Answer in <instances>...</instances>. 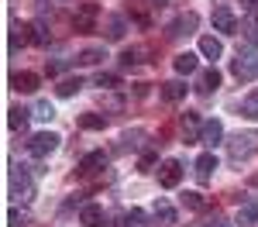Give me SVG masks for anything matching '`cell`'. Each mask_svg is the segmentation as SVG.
<instances>
[{"instance_id": "cell-38", "label": "cell", "mask_w": 258, "mask_h": 227, "mask_svg": "<svg viewBox=\"0 0 258 227\" xmlns=\"http://www.w3.org/2000/svg\"><path fill=\"white\" fill-rule=\"evenodd\" d=\"M62 69H66V62H62V59H55V62H48V65H45V72H48V76H59Z\"/></svg>"}, {"instance_id": "cell-3", "label": "cell", "mask_w": 258, "mask_h": 227, "mask_svg": "<svg viewBox=\"0 0 258 227\" xmlns=\"http://www.w3.org/2000/svg\"><path fill=\"white\" fill-rule=\"evenodd\" d=\"M97 21H100V7L97 4H80L76 11H73V28L86 35V31H97Z\"/></svg>"}, {"instance_id": "cell-11", "label": "cell", "mask_w": 258, "mask_h": 227, "mask_svg": "<svg viewBox=\"0 0 258 227\" xmlns=\"http://www.w3.org/2000/svg\"><path fill=\"white\" fill-rule=\"evenodd\" d=\"M214 169H217V159H214V152H203V155L197 159V165H193V172H197V179H200L203 186L214 179Z\"/></svg>"}, {"instance_id": "cell-7", "label": "cell", "mask_w": 258, "mask_h": 227, "mask_svg": "<svg viewBox=\"0 0 258 227\" xmlns=\"http://www.w3.org/2000/svg\"><path fill=\"white\" fill-rule=\"evenodd\" d=\"M11 196H14L18 203H31V196H35V183L28 179V172H24V169L11 176Z\"/></svg>"}, {"instance_id": "cell-13", "label": "cell", "mask_w": 258, "mask_h": 227, "mask_svg": "<svg viewBox=\"0 0 258 227\" xmlns=\"http://www.w3.org/2000/svg\"><path fill=\"white\" fill-rule=\"evenodd\" d=\"M124 31H127V18L110 14V18L103 21V35H107V41H120V38H124Z\"/></svg>"}, {"instance_id": "cell-25", "label": "cell", "mask_w": 258, "mask_h": 227, "mask_svg": "<svg viewBox=\"0 0 258 227\" xmlns=\"http://www.w3.org/2000/svg\"><path fill=\"white\" fill-rule=\"evenodd\" d=\"M83 86H86V83H83V76H66V80L55 86V93H59V97H76Z\"/></svg>"}, {"instance_id": "cell-19", "label": "cell", "mask_w": 258, "mask_h": 227, "mask_svg": "<svg viewBox=\"0 0 258 227\" xmlns=\"http://www.w3.org/2000/svg\"><path fill=\"white\" fill-rule=\"evenodd\" d=\"M172 65H176L179 76H193L200 69V55H193V52H179L176 59H172Z\"/></svg>"}, {"instance_id": "cell-41", "label": "cell", "mask_w": 258, "mask_h": 227, "mask_svg": "<svg viewBox=\"0 0 258 227\" xmlns=\"http://www.w3.org/2000/svg\"><path fill=\"white\" fill-rule=\"evenodd\" d=\"M155 4H159V7H162V0H155Z\"/></svg>"}, {"instance_id": "cell-20", "label": "cell", "mask_w": 258, "mask_h": 227, "mask_svg": "<svg viewBox=\"0 0 258 227\" xmlns=\"http://www.w3.org/2000/svg\"><path fill=\"white\" fill-rule=\"evenodd\" d=\"M238 35L248 41L251 48H258V14H248V18L241 21V24H238Z\"/></svg>"}, {"instance_id": "cell-8", "label": "cell", "mask_w": 258, "mask_h": 227, "mask_svg": "<svg viewBox=\"0 0 258 227\" xmlns=\"http://www.w3.org/2000/svg\"><path fill=\"white\" fill-rule=\"evenodd\" d=\"M179 183H182V165H179V159H165V162L159 165V186L176 189Z\"/></svg>"}, {"instance_id": "cell-22", "label": "cell", "mask_w": 258, "mask_h": 227, "mask_svg": "<svg viewBox=\"0 0 258 227\" xmlns=\"http://www.w3.org/2000/svg\"><path fill=\"white\" fill-rule=\"evenodd\" d=\"M152 213H155V220L159 224H176V206L169 203V200H155V206H152Z\"/></svg>"}, {"instance_id": "cell-23", "label": "cell", "mask_w": 258, "mask_h": 227, "mask_svg": "<svg viewBox=\"0 0 258 227\" xmlns=\"http://www.w3.org/2000/svg\"><path fill=\"white\" fill-rule=\"evenodd\" d=\"M255 220H258V196H251L248 203L238 206V224L248 227V224H255Z\"/></svg>"}, {"instance_id": "cell-21", "label": "cell", "mask_w": 258, "mask_h": 227, "mask_svg": "<svg viewBox=\"0 0 258 227\" xmlns=\"http://www.w3.org/2000/svg\"><path fill=\"white\" fill-rule=\"evenodd\" d=\"M186 90H189V86H186L182 80H169V83H162V100H165V103H179L182 97H186Z\"/></svg>"}, {"instance_id": "cell-28", "label": "cell", "mask_w": 258, "mask_h": 227, "mask_svg": "<svg viewBox=\"0 0 258 227\" xmlns=\"http://www.w3.org/2000/svg\"><path fill=\"white\" fill-rule=\"evenodd\" d=\"M80 127L83 131H103V127H107V117H103V114H83Z\"/></svg>"}, {"instance_id": "cell-10", "label": "cell", "mask_w": 258, "mask_h": 227, "mask_svg": "<svg viewBox=\"0 0 258 227\" xmlns=\"http://www.w3.org/2000/svg\"><path fill=\"white\" fill-rule=\"evenodd\" d=\"M224 141V124L214 117V121H203V127H200V144H207V148H217V144Z\"/></svg>"}, {"instance_id": "cell-26", "label": "cell", "mask_w": 258, "mask_h": 227, "mask_svg": "<svg viewBox=\"0 0 258 227\" xmlns=\"http://www.w3.org/2000/svg\"><path fill=\"white\" fill-rule=\"evenodd\" d=\"M241 117H248V121H258V86L241 100Z\"/></svg>"}, {"instance_id": "cell-6", "label": "cell", "mask_w": 258, "mask_h": 227, "mask_svg": "<svg viewBox=\"0 0 258 227\" xmlns=\"http://www.w3.org/2000/svg\"><path fill=\"white\" fill-rule=\"evenodd\" d=\"M210 21H214V31H220V35H234V31H238V18H234V11H231L227 4L214 7Z\"/></svg>"}, {"instance_id": "cell-27", "label": "cell", "mask_w": 258, "mask_h": 227, "mask_svg": "<svg viewBox=\"0 0 258 227\" xmlns=\"http://www.w3.org/2000/svg\"><path fill=\"white\" fill-rule=\"evenodd\" d=\"M117 227H145V210H138V206L124 210V213H120V224H117Z\"/></svg>"}, {"instance_id": "cell-32", "label": "cell", "mask_w": 258, "mask_h": 227, "mask_svg": "<svg viewBox=\"0 0 258 227\" xmlns=\"http://www.w3.org/2000/svg\"><path fill=\"white\" fill-rule=\"evenodd\" d=\"M141 55H145V48H138V45L135 48H124L120 52V65H138V62H145Z\"/></svg>"}, {"instance_id": "cell-24", "label": "cell", "mask_w": 258, "mask_h": 227, "mask_svg": "<svg viewBox=\"0 0 258 227\" xmlns=\"http://www.w3.org/2000/svg\"><path fill=\"white\" fill-rule=\"evenodd\" d=\"M103 59H107L103 45H93V48H83L80 55H76V62H80V65H100Z\"/></svg>"}, {"instance_id": "cell-29", "label": "cell", "mask_w": 258, "mask_h": 227, "mask_svg": "<svg viewBox=\"0 0 258 227\" xmlns=\"http://www.w3.org/2000/svg\"><path fill=\"white\" fill-rule=\"evenodd\" d=\"M141 138H145V131H141V127H135V131H124V134H120V152H127V148H138L141 144Z\"/></svg>"}, {"instance_id": "cell-18", "label": "cell", "mask_w": 258, "mask_h": 227, "mask_svg": "<svg viewBox=\"0 0 258 227\" xmlns=\"http://www.w3.org/2000/svg\"><path fill=\"white\" fill-rule=\"evenodd\" d=\"M38 76H35V72H14V76H11V90H18V93H35V90H38Z\"/></svg>"}, {"instance_id": "cell-4", "label": "cell", "mask_w": 258, "mask_h": 227, "mask_svg": "<svg viewBox=\"0 0 258 227\" xmlns=\"http://www.w3.org/2000/svg\"><path fill=\"white\" fill-rule=\"evenodd\" d=\"M234 76L238 80H255L258 76V48H248V52H238V59H234Z\"/></svg>"}, {"instance_id": "cell-15", "label": "cell", "mask_w": 258, "mask_h": 227, "mask_svg": "<svg viewBox=\"0 0 258 227\" xmlns=\"http://www.w3.org/2000/svg\"><path fill=\"white\" fill-rule=\"evenodd\" d=\"M35 41V28H28V24H14L11 28V52H18L24 45H31Z\"/></svg>"}, {"instance_id": "cell-30", "label": "cell", "mask_w": 258, "mask_h": 227, "mask_svg": "<svg viewBox=\"0 0 258 227\" xmlns=\"http://www.w3.org/2000/svg\"><path fill=\"white\" fill-rule=\"evenodd\" d=\"M28 121H31V110H21V107H14V110H11V117H7V124H11L14 131H24Z\"/></svg>"}, {"instance_id": "cell-14", "label": "cell", "mask_w": 258, "mask_h": 227, "mask_svg": "<svg viewBox=\"0 0 258 227\" xmlns=\"http://www.w3.org/2000/svg\"><path fill=\"white\" fill-rule=\"evenodd\" d=\"M103 165H107V152H90L80 162V176H97Z\"/></svg>"}, {"instance_id": "cell-17", "label": "cell", "mask_w": 258, "mask_h": 227, "mask_svg": "<svg viewBox=\"0 0 258 227\" xmlns=\"http://www.w3.org/2000/svg\"><path fill=\"white\" fill-rule=\"evenodd\" d=\"M182 138H186V144H193V141H200V127H203V124H200V117L197 114H193V110H186V114H182Z\"/></svg>"}, {"instance_id": "cell-34", "label": "cell", "mask_w": 258, "mask_h": 227, "mask_svg": "<svg viewBox=\"0 0 258 227\" xmlns=\"http://www.w3.org/2000/svg\"><path fill=\"white\" fill-rule=\"evenodd\" d=\"M182 206H189V210H203V196H200L197 189H186V193H182Z\"/></svg>"}, {"instance_id": "cell-37", "label": "cell", "mask_w": 258, "mask_h": 227, "mask_svg": "<svg viewBox=\"0 0 258 227\" xmlns=\"http://www.w3.org/2000/svg\"><path fill=\"white\" fill-rule=\"evenodd\" d=\"M24 224H28V213L24 210H18V206L7 210V227H24Z\"/></svg>"}, {"instance_id": "cell-36", "label": "cell", "mask_w": 258, "mask_h": 227, "mask_svg": "<svg viewBox=\"0 0 258 227\" xmlns=\"http://www.w3.org/2000/svg\"><path fill=\"white\" fill-rule=\"evenodd\" d=\"M35 117H38V121H52V117H55V107H52L48 100H38V107H35Z\"/></svg>"}, {"instance_id": "cell-9", "label": "cell", "mask_w": 258, "mask_h": 227, "mask_svg": "<svg viewBox=\"0 0 258 227\" xmlns=\"http://www.w3.org/2000/svg\"><path fill=\"white\" fill-rule=\"evenodd\" d=\"M220 80H224V76H220V69H217V65L203 69V72L197 76V93H203V97L217 93V90H220Z\"/></svg>"}, {"instance_id": "cell-2", "label": "cell", "mask_w": 258, "mask_h": 227, "mask_svg": "<svg viewBox=\"0 0 258 227\" xmlns=\"http://www.w3.org/2000/svg\"><path fill=\"white\" fill-rule=\"evenodd\" d=\"M59 141L62 138L55 131H38V134L28 138V155H31V159H48V155L59 148Z\"/></svg>"}, {"instance_id": "cell-12", "label": "cell", "mask_w": 258, "mask_h": 227, "mask_svg": "<svg viewBox=\"0 0 258 227\" xmlns=\"http://www.w3.org/2000/svg\"><path fill=\"white\" fill-rule=\"evenodd\" d=\"M80 224H83V227H107V213H103L97 203H83Z\"/></svg>"}, {"instance_id": "cell-1", "label": "cell", "mask_w": 258, "mask_h": 227, "mask_svg": "<svg viewBox=\"0 0 258 227\" xmlns=\"http://www.w3.org/2000/svg\"><path fill=\"white\" fill-rule=\"evenodd\" d=\"M227 152H231L234 162H248L251 155H258V131H238L227 141Z\"/></svg>"}, {"instance_id": "cell-33", "label": "cell", "mask_w": 258, "mask_h": 227, "mask_svg": "<svg viewBox=\"0 0 258 227\" xmlns=\"http://www.w3.org/2000/svg\"><path fill=\"white\" fill-rule=\"evenodd\" d=\"M155 162H159L155 148H145V152H141V159H138V169H141V172H152V169H155Z\"/></svg>"}, {"instance_id": "cell-39", "label": "cell", "mask_w": 258, "mask_h": 227, "mask_svg": "<svg viewBox=\"0 0 258 227\" xmlns=\"http://www.w3.org/2000/svg\"><path fill=\"white\" fill-rule=\"evenodd\" d=\"M241 11H248V14H258V0H238Z\"/></svg>"}, {"instance_id": "cell-35", "label": "cell", "mask_w": 258, "mask_h": 227, "mask_svg": "<svg viewBox=\"0 0 258 227\" xmlns=\"http://www.w3.org/2000/svg\"><path fill=\"white\" fill-rule=\"evenodd\" d=\"M31 28H35V45H48V41H52V35H48V24H45V21H35Z\"/></svg>"}, {"instance_id": "cell-16", "label": "cell", "mask_w": 258, "mask_h": 227, "mask_svg": "<svg viewBox=\"0 0 258 227\" xmlns=\"http://www.w3.org/2000/svg\"><path fill=\"white\" fill-rule=\"evenodd\" d=\"M200 55L210 59V62H217L220 55H224V41L214 38V35H203V38H200Z\"/></svg>"}, {"instance_id": "cell-31", "label": "cell", "mask_w": 258, "mask_h": 227, "mask_svg": "<svg viewBox=\"0 0 258 227\" xmlns=\"http://www.w3.org/2000/svg\"><path fill=\"white\" fill-rule=\"evenodd\" d=\"M93 86H100V90H117V86H120V76H117V72H97Z\"/></svg>"}, {"instance_id": "cell-5", "label": "cell", "mask_w": 258, "mask_h": 227, "mask_svg": "<svg viewBox=\"0 0 258 227\" xmlns=\"http://www.w3.org/2000/svg\"><path fill=\"white\" fill-rule=\"evenodd\" d=\"M200 18L193 14V11H186V14H179L172 24H165V38H182V35H193L197 31Z\"/></svg>"}, {"instance_id": "cell-40", "label": "cell", "mask_w": 258, "mask_h": 227, "mask_svg": "<svg viewBox=\"0 0 258 227\" xmlns=\"http://www.w3.org/2000/svg\"><path fill=\"white\" fill-rule=\"evenodd\" d=\"M207 227H234V224H231V220H224V217H214Z\"/></svg>"}]
</instances>
